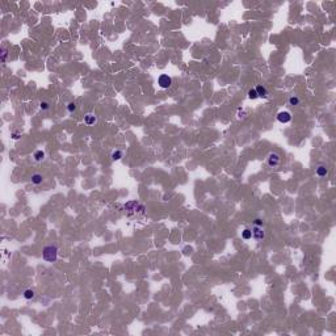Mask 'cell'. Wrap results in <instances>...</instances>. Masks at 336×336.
Here are the masks:
<instances>
[{
  "label": "cell",
  "instance_id": "cell-4",
  "mask_svg": "<svg viewBox=\"0 0 336 336\" xmlns=\"http://www.w3.org/2000/svg\"><path fill=\"white\" fill-rule=\"evenodd\" d=\"M277 121L281 124H289L291 121V114L288 110H282L277 114Z\"/></svg>",
  "mask_w": 336,
  "mask_h": 336
},
{
  "label": "cell",
  "instance_id": "cell-5",
  "mask_svg": "<svg viewBox=\"0 0 336 336\" xmlns=\"http://www.w3.org/2000/svg\"><path fill=\"white\" fill-rule=\"evenodd\" d=\"M252 236H254L256 240H263L265 238V233L260 226H254L252 227Z\"/></svg>",
  "mask_w": 336,
  "mask_h": 336
},
{
  "label": "cell",
  "instance_id": "cell-17",
  "mask_svg": "<svg viewBox=\"0 0 336 336\" xmlns=\"http://www.w3.org/2000/svg\"><path fill=\"white\" fill-rule=\"evenodd\" d=\"M248 97L251 98V100H255V98L259 97V96H257V93H256V89H255V88H252V89H249V91H248Z\"/></svg>",
  "mask_w": 336,
  "mask_h": 336
},
{
  "label": "cell",
  "instance_id": "cell-12",
  "mask_svg": "<svg viewBox=\"0 0 336 336\" xmlns=\"http://www.w3.org/2000/svg\"><path fill=\"white\" fill-rule=\"evenodd\" d=\"M22 295H24L25 299H33V298H34V295H36V293H34V290H32V289H27Z\"/></svg>",
  "mask_w": 336,
  "mask_h": 336
},
{
  "label": "cell",
  "instance_id": "cell-10",
  "mask_svg": "<svg viewBox=\"0 0 336 336\" xmlns=\"http://www.w3.org/2000/svg\"><path fill=\"white\" fill-rule=\"evenodd\" d=\"M42 181H43L42 175H40V173H34V175H32V183L34 184V185H40V184H42Z\"/></svg>",
  "mask_w": 336,
  "mask_h": 336
},
{
  "label": "cell",
  "instance_id": "cell-20",
  "mask_svg": "<svg viewBox=\"0 0 336 336\" xmlns=\"http://www.w3.org/2000/svg\"><path fill=\"white\" fill-rule=\"evenodd\" d=\"M254 225H255V226H260V227H261V226H263V219H260V218H256V219L254 221Z\"/></svg>",
  "mask_w": 336,
  "mask_h": 336
},
{
  "label": "cell",
  "instance_id": "cell-19",
  "mask_svg": "<svg viewBox=\"0 0 336 336\" xmlns=\"http://www.w3.org/2000/svg\"><path fill=\"white\" fill-rule=\"evenodd\" d=\"M7 55H8L7 50H6V49H1V63H6V61H7Z\"/></svg>",
  "mask_w": 336,
  "mask_h": 336
},
{
  "label": "cell",
  "instance_id": "cell-9",
  "mask_svg": "<svg viewBox=\"0 0 336 336\" xmlns=\"http://www.w3.org/2000/svg\"><path fill=\"white\" fill-rule=\"evenodd\" d=\"M45 156H46L45 151H42V150H37V151L34 152V155H33V158H34V160H36V161H42L43 159H45Z\"/></svg>",
  "mask_w": 336,
  "mask_h": 336
},
{
  "label": "cell",
  "instance_id": "cell-14",
  "mask_svg": "<svg viewBox=\"0 0 336 336\" xmlns=\"http://www.w3.org/2000/svg\"><path fill=\"white\" fill-rule=\"evenodd\" d=\"M138 207V202L137 201H130L125 205V209L126 210H137Z\"/></svg>",
  "mask_w": 336,
  "mask_h": 336
},
{
  "label": "cell",
  "instance_id": "cell-15",
  "mask_svg": "<svg viewBox=\"0 0 336 336\" xmlns=\"http://www.w3.org/2000/svg\"><path fill=\"white\" fill-rule=\"evenodd\" d=\"M299 103H301V100H299V97H297V96H290V97H289V105L295 106V105H299Z\"/></svg>",
  "mask_w": 336,
  "mask_h": 336
},
{
  "label": "cell",
  "instance_id": "cell-1",
  "mask_svg": "<svg viewBox=\"0 0 336 336\" xmlns=\"http://www.w3.org/2000/svg\"><path fill=\"white\" fill-rule=\"evenodd\" d=\"M42 257L48 263H55L58 259V248L55 246H46L42 249Z\"/></svg>",
  "mask_w": 336,
  "mask_h": 336
},
{
  "label": "cell",
  "instance_id": "cell-18",
  "mask_svg": "<svg viewBox=\"0 0 336 336\" xmlns=\"http://www.w3.org/2000/svg\"><path fill=\"white\" fill-rule=\"evenodd\" d=\"M40 108L42 109V110H49V109H50V104H49V101H41Z\"/></svg>",
  "mask_w": 336,
  "mask_h": 336
},
{
  "label": "cell",
  "instance_id": "cell-7",
  "mask_svg": "<svg viewBox=\"0 0 336 336\" xmlns=\"http://www.w3.org/2000/svg\"><path fill=\"white\" fill-rule=\"evenodd\" d=\"M315 173H316V176H319V177H324V176L328 175V168L326 166H318L316 170H315Z\"/></svg>",
  "mask_w": 336,
  "mask_h": 336
},
{
  "label": "cell",
  "instance_id": "cell-21",
  "mask_svg": "<svg viewBox=\"0 0 336 336\" xmlns=\"http://www.w3.org/2000/svg\"><path fill=\"white\" fill-rule=\"evenodd\" d=\"M11 137L13 138V139H19V138L21 137V134H20L19 131H15V133H12V135H11Z\"/></svg>",
  "mask_w": 336,
  "mask_h": 336
},
{
  "label": "cell",
  "instance_id": "cell-2",
  "mask_svg": "<svg viewBox=\"0 0 336 336\" xmlns=\"http://www.w3.org/2000/svg\"><path fill=\"white\" fill-rule=\"evenodd\" d=\"M267 163L269 167H277L278 164L281 163V156L278 155L277 152H269L268 154V158H267Z\"/></svg>",
  "mask_w": 336,
  "mask_h": 336
},
{
  "label": "cell",
  "instance_id": "cell-8",
  "mask_svg": "<svg viewBox=\"0 0 336 336\" xmlns=\"http://www.w3.org/2000/svg\"><path fill=\"white\" fill-rule=\"evenodd\" d=\"M255 89H256V93H257L259 97H263V98L268 97V91H267V88H265L264 85H257Z\"/></svg>",
  "mask_w": 336,
  "mask_h": 336
},
{
  "label": "cell",
  "instance_id": "cell-6",
  "mask_svg": "<svg viewBox=\"0 0 336 336\" xmlns=\"http://www.w3.org/2000/svg\"><path fill=\"white\" fill-rule=\"evenodd\" d=\"M96 122H97V117H96L93 113H88L87 116L84 117V124L88 125V126H92V125H95Z\"/></svg>",
  "mask_w": 336,
  "mask_h": 336
},
{
  "label": "cell",
  "instance_id": "cell-16",
  "mask_svg": "<svg viewBox=\"0 0 336 336\" xmlns=\"http://www.w3.org/2000/svg\"><path fill=\"white\" fill-rule=\"evenodd\" d=\"M78 106H76V103H74V101H71V103L67 104V110L70 112V113H74V112H76Z\"/></svg>",
  "mask_w": 336,
  "mask_h": 336
},
{
  "label": "cell",
  "instance_id": "cell-3",
  "mask_svg": "<svg viewBox=\"0 0 336 336\" xmlns=\"http://www.w3.org/2000/svg\"><path fill=\"white\" fill-rule=\"evenodd\" d=\"M158 84L160 88H163V89H167V88H170L171 84H172V79H171L168 75H160L158 79Z\"/></svg>",
  "mask_w": 336,
  "mask_h": 336
},
{
  "label": "cell",
  "instance_id": "cell-13",
  "mask_svg": "<svg viewBox=\"0 0 336 336\" xmlns=\"http://www.w3.org/2000/svg\"><path fill=\"white\" fill-rule=\"evenodd\" d=\"M122 156H124V152L121 150H116L112 152V160H119Z\"/></svg>",
  "mask_w": 336,
  "mask_h": 336
},
{
  "label": "cell",
  "instance_id": "cell-11",
  "mask_svg": "<svg viewBox=\"0 0 336 336\" xmlns=\"http://www.w3.org/2000/svg\"><path fill=\"white\" fill-rule=\"evenodd\" d=\"M242 238H243L244 240H249V239L252 238V230H251V228H244V230L242 231Z\"/></svg>",
  "mask_w": 336,
  "mask_h": 336
}]
</instances>
